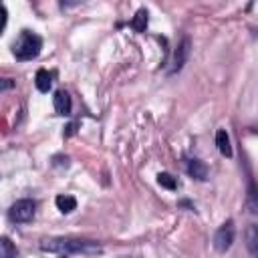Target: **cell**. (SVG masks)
Returning a JSON list of instances; mask_svg holds the SVG:
<instances>
[{"instance_id":"obj_6","label":"cell","mask_w":258,"mask_h":258,"mask_svg":"<svg viewBox=\"0 0 258 258\" xmlns=\"http://www.w3.org/2000/svg\"><path fill=\"white\" fill-rule=\"evenodd\" d=\"M52 105H54V111L58 115H71L73 101H71V97H69L67 91H56L54 93V99H52Z\"/></svg>"},{"instance_id":"obj_9","label":"cell","mask_w":258,"mask_h":258,"mask_svg":"<svg viewBox=\"0 0 258 258\" xmlns=\"http://www.w3.org/2000/svg\"><path fill=\"white\" fill-rule=\"evenodd\" d=\"M216 145H218V151L224 157H232V145H230V137H228L226 129H218V133H216Z\"/></svg>"},{"instance_id":"obj_8","label":"cell","mask_w":258,"mask_h":258,"mask_svg":"<svg viewBox=\"0 0 258 258\" xmlns=\"http://www.w3.org/2000/svg\"><path fill=\"white\" fill-rule=\"evenodd\" d=\"M34 83H36V89L40 93H48V89L52 87V75L46 69H38L36 77H34Z\"/></svg>"},{"instance_id":"obj_2","label":"cell","mask_w":258,"mask_h":258,"mask_svg":"<svg viewBox=\"0 0 258 258\" xmlns=\"http://www.w3.org/2000/svg\"><path fill=\"white\" fill-rule=\"evenodd\" d=\"M40 48H42V38L30 30H22L16 42L12 44V54L16 56V60H30L38 56Z\"/></svg>"},{"instance_id":"obj_16","label":"cell","mask_w":258,"mask_h":258,"mask_svg":"<svg viewBox=\"0 0 258 258\" xmlns=\"http://www.w3.org/2000/svg\"><path fill=\"white\" fill-rule=\"evenodd\" d=\"M14 79H0V93L2 91H10V89H14Z\"/></svg>"},{"instance_id":"obj_10","label":"cell","mask_w":258,"mask_h":258,"mask_svg":"<svg viewBox=\"0 0 258 258\" xmlns=\"http://www.w3.org/2000/svg\"><path fill=\"white\" fill-rule=\"evenodd\" d=\"M147 22H149V14H147V10H145V8H141V10H137V12H135V16L131 18L129 26H131L135 32H145Z\"/></svg>"},{"instance_id":"obj_12","label":"cell","mask_w":258,"mask_h":258,"mask_svg":"<svg viewBox=\"0 0 258 258\" xmlns=\"http://www.w3.org/2000/svg\"><path fill=\"white\" fill-rule=\"evenodd\" d=\"M157 183H159L161 187H165V189H175V187H177L175 177H173L171 173H165V171L157 173Z\"/></svg>"},{"instance_id":"obj_4","label":"cell","mask_w":258,"mask_h":258,"mask_svg":"<svg viewBox=\"0 0 258 258\" xmlns=\"http://www.w3.org/2000/svg\"><path fill=\"white\" fill-rule=\"evenodd\" d=\"M232 242H234V222L228 220V222H224L216 230V234H214V248L218 252H226L232 246Z\"/></svg>"},{"instance_id":"obj_15","label":"cell","mask_w":258,"mask_h":258,"mask_svg":"<svg viewBox=\"0 0 258 258\" xmlns=\"http://www.w3.org/2000/svg\"><path fill=\"white\" fill-rule=\"evenodd\" d=\"M85 2H89V0H58V8L60 10H73V8H77Z\"/></svg>"},{"instance_id":"obj_18","label":"cell","mask_w":258,"mask_h":258,"mask_svg":"<svg viewBox=\"0 0 258 258\" xmlns=\"http://www.w3.org/2000/svg\"><path fill=\"white\" fill-rule=\"evenodd\" d=\"M75 131H77V123H69V125L64 127V137H71Z\"/></svg>"},{"instance_id":"obj_5","label":"cell","mask_w":258,"mask_h":258,"mask_svg":"<svg viewBox=\"0 0 258 258\" xmlns=\"http://www.w3.org/2000/svg\"><path fill=\"white\" fill-rule=\"evenodd\" d=\"M189 50H191V42H189V38H183V40L179 42V46L175 48V52H173V67H171V73H177V71L185 64V60H187V56H189Z\"/></svg>"},{"instance_id":"obj_3","label":"cell","mask_w":258,"mask_h":258,"mask_svg":"<svg viewBox=\"0 0 258 258\" xmlns=\"http://www.w3.org/2000/svg\"><path fill=\"white\" fill-rule=\"evenodd\" d=\"M34 210H36V204H34L32 200L24 198V200H18V202H14V204L10 206L8 218H10L12 222H16V224H24V222L32 220Z\"/></svg>"},{"instance_id":"obj_1","label":"cell","mask_w":258,"mask_h":258,"mask_svg":"<svg viewBox=\"0 0 258 258\" xmlns=\"http://www.w3.org/2000/svg\"><path fill=\"white\" fill-rule=\"evenodd\" d=\"M42 252L50 254H101L103 248L91 240H77V238H48L40 242Z\"/></svg>"},{"instance_id":"obj_13","label":"cell","mask_w":258,"mask_h":258,"mask_svg":"<svg viewBox=\"0 0 258 258\" xmlns=\"http://www.w3.org/2000/svg\"><path fill=\"white\" fill-rule=\"evenodd\" d=\"M248 250L250 254H258V228L256 226L248 228Z\"/></svg>"},{"instance_id":"obj_17","label":"cell","mask_w":258,"mask_h":258,"mask_svg":"<svg viewBox=\"0 0 258 258\" xmlns=\"http://www.w3.org/2000/svg\"><path fill=\"white\" fill-rule=\"evenodd\" d=\"M6 22H8V12H6V8L0 4V34H2V30L6 28Z\"/></svg>"},{"instance_id":"obj_14","label":"cell","mask_w":258,"mask_h":258,"mask_svg":"<svg viewBox=\"0 0 258 258\" xmlns=\"http://www.w3.org/2000/svg\"><path fill=\"white\" fill-rule=\"evenodd\" d=\"M16 254V246L8 238H0V258H10Z\"/></svg>"},{"instance_id":"obj_11","label":"cell","mask_w":258,"mask_h":258,"mask_svg":"<svg viewBox=\"0 0 258 258\" xmlns=\"http://www.w3.org/2000/svg\"><path fill=\"white\" fill-rule=\"evenodd\" d=\"M54 204H56V208H58L62 214H71V212L77 208V200H75L73 196H56Z\"/></svg>"},{"instance_id":"obj_7","label":"cell","mask_w":258,"mask_h":258,"mask_svg":"<svg viewBox=\"0 0 258 258\" xmlns=\"http://www.w3.org/2000/svg\"><path fill=\"white\" fill-rule=\"evenodd\" d=\"M185 169H187V173H189L194 179H200V181H204V179L208 177V167H206V163H204V161H200V159H196V157L187 159V163H185Z\"/></svg>"}]
</instances>
